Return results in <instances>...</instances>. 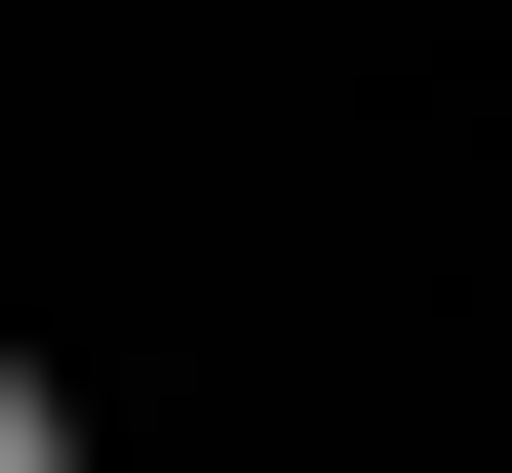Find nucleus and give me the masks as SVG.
<instances>
[{
  "label": "nucleus",
  "instance_id": "f257e3e1",
  "mask_svg": "<svg viewBox=\"0 0 512 473\" xmlns=\"http://www.w3.org/2000/svg\"><path fill=\"white\" fill-rule=\"evenodd\" d=\"M0 473H79V355H0Z\"/></svg>",
  "mask_w": 512,
  "mask_h": 473
}]
</instances>
